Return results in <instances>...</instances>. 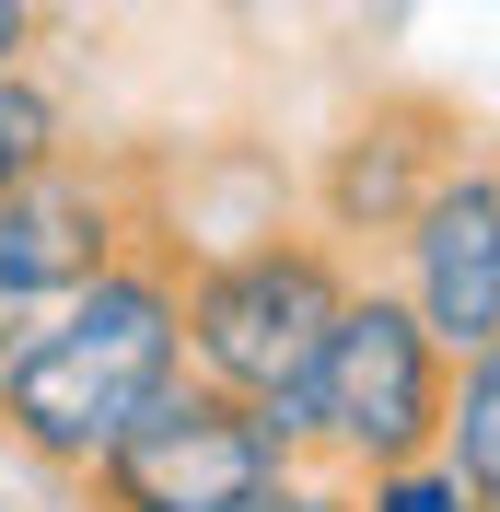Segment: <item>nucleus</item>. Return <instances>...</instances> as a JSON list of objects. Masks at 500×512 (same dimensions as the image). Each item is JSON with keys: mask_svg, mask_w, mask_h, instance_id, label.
<instances>
[{"mask_svg": "<svg viewBox=\"0 0 500 512\" xmlns=\"http://www.w3.org/2000/svg\"><path fill=\"white\" fill-rule=\"evenodd\" d=\"M442 408H454V350L419 326V303L384 268H361L338 326H326V350H314V373L268 419L291 431L303 466L373 478V466H407V454H442Z\"/></svg>", "mask_w": 500, "mask_h": 512, "instance_id": "nucleus-3", "label": "nucleus"}, {"mask_svg": "<svg viewBox=\"0 0 500 512\" xmlns=\"http://www.w3.org/2000/svg\"><path fill=\"white\" fill-rule=\"evenodd\" d=\"M442 466L477 489V501H500V338H477L466 361H454V408H442Z\"/></svg>", "mask_w": 500, "mask_h": 512, "instance_id": "nucleus-8", "label": "nucleus"}, {"mask_svg": "<svg viewBox=\"0 0 500 512\" xmlns=\"http://www.w3.org/2000/svg\"><path fill=\"white\" fill-rule=\"evenodd\" d=\"M128 245H152V152H82L70 140L47 175L0 198V361L59 291L117 268Z\"/></svg>", "mask_w": 500, "mask_h": 512, "instance_id": "nucleus-5", "label": "nucleus"}, {"mask_svg": "<svg viewBox=\"0 0 500 512\" xmlns=\"http://www.w3.org/2000/svg\"><path fill=\"white\" fill-rule=\"evenodd\" d=\"M361 512H489V501H477L442 454H407V466H373V478H361Z\"/></svg>", "mask_w": 500, "mask_h": 512, "instance_id": "nucleus-10", "label": "nucleus"}, {"mask_svg": "<svg viewBox=\"0 0 500 512\" xmlns=\"http://www.w3.org/2000/svg\"><path fill=\"white\" fill-rule=\"evenodd\" d=\"M175 373H187V280H175L163 245H128L117 268L59 291L12 338V361H0V454L35 466L47 489H82L94 454Z\"/></svg>", "mask_w": 500, "mask_h": 512, "instance_id": "nucleus-1", "label": "nucleus"}, {"mask_svg": "<svg viewBox=\"0 0 500 512\" xmlns=\"http://www.w3.org/2000/svg\"><path fill=\"white\" fill-rule=\"evenodd\" d=\"M256 512H361V478H338V466H291Z\"/></svg>", "mask_w": 500, "mask_h": 512, "instance_id": "nucleus-11", "label": "nucleus"}, {"mask_svg": "<svg viewBox=\"0 0 500 512\" xmlns=\"http://www.w3.org/2000/svg\"><path fill=\"white\" fill-rule=\"evenodd\" d=\"M59 152H70V94L35 59H12L0 70V198L24 187V175H47Z\"/></svg>", "mask_w": 500, "mask_h": 512, "instance_id": "nucleus-9", "label": "nucleus"}, {"mask_svg": "<svg viewBox=\"0 0 500 512\" xmlns=\"http://www.w3.org/2000/svg\"><path fill=\"white\" fill-rule=\"evenodd\" d=\"M175 280H187V373L221 396H256V408H291V384L314 373L361 256L291 210V222H256L233 245L175 256Z\"/></svg>", "mask_w": 500, "mask_h": 512, "instance_id": "nucleus-2", "label": "nucleus"}, {"mask_svg": "<svg viewBox=\"0 0 500 512\" xmlns=\"http://www.w3.org/2000/svg\"><path fill=\"white\" fill-rule=\"evenodd\" d=\"M0 512H12V501H0Z\"/></svg>", "mask_w": 500, "mask_h": 512, "instance_id": "nucleus-14", "label": "nucleus"}, {"mask_svg": "<svg viewBox=\"0 0 500 512\" xmlns=\"http://www.w3.org/2000/svg\"><path fill=\"white\" fill-rule=\"evenodd\" d=\"M291 466H303V454H291V431L256 408V396H221V384L175 373L152 408L94 454V478L70 489V501L82 512H256Z\"/></svg>", "mask_w": 500, "mask_h": 512, "instance_id": "nucleus-4", "label": "nucleus"}, {"mask_svg": "<svg viewBox=\"0 0 500 512\" xmlns=\"http://www.w3.org/2000/svg\"><path fill=\"white\" fill-rule=\"evenodd\" d=\"M466 152V117L442 94H407V82H384V94H361L326 140H314V175H303V222L338 233L361 268H384V245L407 233V210L431 198V175Z\"/></svg>", "mask_w": 500, "mask_h": 512, "instance_id": "nucleus-6", "label": "nucleus"}, {"mask_svg": "<svg viewBox=\"0 0 500 512\" xmlns=\"http://www.w3.org/2000/svg\"><path fill=\"white\" fill-rule=\"evenodd\" d=\"M47 47V0H0V70Z\"/></svg>", "mask_w": 500, "mask_h": 512, "instance_id": "nucleus-12", "label": "nucleus"}, {"mask_svg": "<svg viewBox=\"0 0 500 512\" xmlns=\"http://www.w3.org/2000/svg\"><path fill=\"white\" fill-rule=\"evenodd\" d=\"M198 12H221V24H245V12H268V0H198Z\"/></svg>", "mask_w": 500, "mask_h": 512, "instance_id": "nucleus-13", "label": "nucleus"}, {"mask_svg": "<svg viewBox=\"0 0 500 512\" xmlns=\"http://www.w3.org/2000/svg\"><path fill=\"white\" fill-rule=\"evenodd\" d=\"M384 280L419 303L442 350L466 361L477 338H500V152H454L431 175V198L407 210V233L384 245Z\"/></svg>", "mask_w": 500, "mask_h": 512, "instance_id": "nucleus-7", "label": "nucleus"}, {"mask_svg": "<svg viewBox=\"0 0 500 512\" xmlns=\"http://www.w3.org/2000/svg\"><path fill=\"white\" fill-rule=\"evenodd\" d=\"M489 512H500V501H489Z\"/></svg>", "mask_w": 500, "mask_h": 512, "instance_id": "nucleus-15", "label": "nucleus"}]
</instances>
